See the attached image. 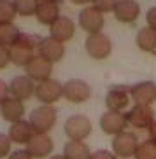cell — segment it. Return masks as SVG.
Instances as JSON below:
<instances>
[{"instance_id":"obj_13","label":"cell","mask_w":156,"mask_h":159,"mask_svg":"<svg viewBox=\"0 0 156 159\" xmlns=\"http://www.w3.org/2000/svg\"><path fill=\"white\" fill-rule=\"evenodd\" d=\"M53 138L47 135H33L30 142L25 145V150L32 156V159H44L53 152Z\"/></svg>"},{"instance_id":"obj_17","label":"cell","mask_w":156,"mask_h":159,"mask_svg":"<svg viewBox=\"0 0 156 159\" xmlns=\"http://www.w3.org/2000/svg\"><path fill=\"white\" fill-rule=\"evenodd\" d=\"M35 18L40 25L51 26L58 18H60V5L56 0H39Z\"/></svg>"},{"instance_id":"obj_28","label":"cell","mask_w":156,"mask_h":159,"mask_svg":"<svg viewBox=\"0 0 156 159\" xmlns=\"http://www.w3.org/2000/svg\"><path fill=\"white\" fill-rule=\"evenodd\" d=\"M116 4H118V0H91V7L100 11L102 14L104 12H109V11H114Z\"/></svg>"},{"instance_id":"obj_31","label":"cell","mask_w":156,"mask_h":159,"mask_svg":"<svg viewBox=\"0 0 156 159\" xmlns=\"http://www.w3.org/2000/svg\"><path fill=\"white\" fill-rule=\"evenodd\" d=\"M9 63H11V60H9V47L0 46V70L5 68Z\"/></svg>"},{"instance_id":"obj_16","label":"cell","mask_w":156,"mask_h":159,"mask_svg":"<svg viewBox=\"0 0 156 159\" xmlns=\"http://www.w3.org/2000/svg\"><path fill=\"white\" fill-rule=\"evenodd\" d=\"M130 103V89L116 86L105 94V105L111 112H123Z\"/></svg>"},{"instance_id":"obj_24","label":"cell","mask_w":156,"mask_h":159,"mask_svg":"<svg viewBox=\"0 0 156 159\" xmlns=\"http://www.w3.org/2000/svg\"><path fill=\"white\" fill-rule=\"evenodd\" d=\"M21 37V32L16 25H2L0 26V46L12 47Z\"/></svg>"},{"instance_id":"obj_34","label":"cell","mask_w":156,"mask_h":159,"mask_svg":"<svg viewBox=\"0 0 156 159\" xmlns=\"http://www.w3.org/2000/svg\"><path fill=\"white\" fill-rule=\"evenodd\" d=\"M7 96H9V84H7L5 80L0 79V103L4 102Z\"/></svg>"},{"instance_id":"obj_1","label":"cell","mask_w":156,"mask_h":159,"mask_svg":"<svg viewBox=\"0 0 156 159\" xmlns=\"http://www.w3.org/2000/svg\"><path fill=\"white\" fill-rule=\"evenodd\" d=\"M56 119L58 112L53 105H40L30 112L28 122L35 135H47L53 129V126L56 124Z\"/></svg>"},{"instance_id":"obj_11","label":"cell","mask_w":156,"mask_h":159,"mask_svg":"<svg viewBox=\"0 0 156 159\" xmlns=\"http://www.w3.org/2000/svg\"><path fill=\"white\" fill-rule=\"evenodd\" d=\"M25 72H26V77L33 80V82H42V80L51 79V72H53V63H49L47 60L40 58L39 54L33 56V60L30 61L28 65L25 66Z\"/></svg>"},{"instance_id":"obj_5","label":"cell","mask_w":156,"mask_h":159,"mask_svg":"<svg viewBox=\"0 0 156 159\" xmlns=\"http://www.w3.org/2000/svg\"><path fill=\"white\" fill-rule=\"evenodd\" d=\"M91 89L83 79H69L63 84V98L70 103H84L90 100Z\"/></svg>"},{"instance_id":"obj_4","label":"cell","mask_w":156,"mask_h":159,"mask_svg":"<svg viewBox=\"0 0 156 159\" xmlns=\"http://www.w3.org/2000/svg\"><path fill=\"white\" fill-rule=\"evenodd\" d=\"M86 52L90 54L93 60H105L112 51V44L111 39L104 33H95V35H88L84 42Z\"/></svg>"},{"instance_id":"obj_25","label":"cell","mask_w":156,"mask_h":159,"mask_svg":"<svg viewBox=\"0 0 156 159\" xmlns=\"http://www.w3.org/2000/svg\"><path fill=\"white\" fill-rule=\"evenodd\" d=\"M135 159H156V142L144 140L137 145V150H135Z\"/></svg>"},{"instance_id":"obj_9","label":"cell","mask_w":156,"mask_h":159,"mask_svg":"<svg viewBox=\"0 0 156 159\" xmlns=\"http://www.w3.org/2000/svg\"><path fill=\"white\" fill-rule=\"evenodd\" d=\"M154 119V110L151 107H144V105H135L126 114V121L137 129H149Z\"/></svg>"},{"instance_id":"obj_36","label":"cell","mask_w":156,"mask_h":159,"mask_svg":"<svg viewBox=\"0 0 156 159\" xmlns=\"http://www.w3.org/2000/svg\"><path fill=\"white\" fill-rule=\"evenodd\" d=\"M70 2H74V4H77V5H86V4H90L91 0H70Z\"/></svg>"},{"instance_id":"obj_23","label":"cell","mask_w":156,"mask_h":159,"mask_svg":"<svg viewBox=\"0 0 156 159\" xmlns=\"http://www.w3.org/2000/svg\"><path fill=\"white\" fill-rule=\"evenodd\" d=\"M135 44L139 46V49L146 52H154L156 51V32L149 26L139 30L137 37H135Z\"/></svg>"},{"instance_id":"obj_33","label":"cell","mask_w":156,"mask_h":159,"mask_svg":"<svg viewBox=\"0 0 156 159\" xmlns=\"http://www.w3.org/2000/svg\"><path fill=\"white\" fill-rule=\"evenodd\" d=\"M7 159H32V156H30L25 149H18V150H12Z\"/></svg>"},{"instance_id":"obj_15","label":"cell","mask_w":156,"mask_h":159,"mask_svg":"<svg viewBox=\"0 0 156 159\" xmlns=\"http://www.w3.org/2000/svg\"><path fill=\"white\" fill-rule=\"evenodd\" d=\"M74 33H76V25L67 16H60L49 26V37H53L54 40H58V42H62V44L67 42V40H70L74 37Z\"/></svg>"},{"instance_id":"obj_14","label":"cell","mask_w":156,"mask_h":159,"mask_svg":"<svg viewBox=\"0 0 156 159\" xmlns=\"http://www.w3.org/2000/svg\"><path fill=\"white\" fill-rule=\"evenodd\" d=\"M35 94V82L26 75H18L9 82V96L23 102Z\"/></svg>"},{"instance_id":"obj_2","label":"cell","mask_w":156,"mask_h":159,"mask_svg":"<svg viewBox=\"0 0 156 159\" xmlns=\"http://www.w3.org/2000/svg\"><path fill=\"white\" fill-rule=\"evenodd\" d=\"M63 131L69 140L72 142H83L84 138H88L91 133V121L83 114H74L65 121Z\"/></svg>"},{"instance_id":"obj_30","label":"cell","mask_w":156,"mask_h":159,"mask_svg":"<svg viewBox=\"0 0 156 159\" xmlns=\"http://www.w3.org/2000/svg\"><path fill=\"white\" fill-rule=\"evenodd\" d=\"M90 159H116V156H114L111 150L100 149V150H95V152H91V157H90Z\"/></svg>"},{"instance_id":"obj_6","label":"cell","mask_w":156,"mask_h":159,"mask_svg":"<svg viewBox=\"0 0 156 159\" xmlns=\"http://www.w3.org/2000/svg\"><path fill=\"white\" fill-rule=\"evenodd\" d=\"M137 136L130 133V131H123L112 138V154L119 156L121 159H128L132 157L137 150Z\"/></svg>"},{"instance_id":"obj_32","label":"cell","mask_w":156,"mask_h":159,"mask_svg":"<svg viewBox=\"0 0 156 159\" xmlns=\"http://www.w3.org/2000/svg\"><path fill=\"white\" fill-rule=\"evenodd\" d=\"M146 21H147V26H149V28H153L156 32V7H151V9L147 11Z\"/></svg>"},{"instance_id":"obj_8","label":"cell","mask_w":156,"mask_h":159,"mask_svg":"<svg viewBox=\"0 0 156 159\" xmlns=\"http://www.w3.org/2000/svg\"><path fill=\"white\" fill-rule=\"evenodd\" d=\"M130 100L135 105L151 107V103L156 102V84L151 80H142L130 88Z\"/></svg>"},{"instance_id":"obj_22","label":"cell","mask_w":156,"mask_h":159,"mask_svg":"<svg viewBox=\"0 0 156 159\" xmlns=\"http://www.w3.org/2000/svg\"><path fill=\"white\" fill-rule=\"evenodd\" d=\"M33 56H35V51L19 46V44H14L12 47H9V60L16 66H26L33 60Z\"/></svg>"},{"instance_id":"obj_7","label":"cell","mask_w":156,"mask_h":159,"mask_svg":"<svg viewBox=\"0 0 156 159\" xmlns=\"http://www.w3.org/2000/svg\"><path fill=\"white\" fill-rule=\"evenodd\" d=\"M79 26L84 30L88 35H95V33H102L104 28V14L97 11L95 7H84L79 12Z\"/></svg>"},{"instance_id":"obj_3","label":"cell","mask_w":156,"mask_h":159,"mask_svg":"<svg viewBox=\"0 0 156 159\" xmlns=\"http://www.w3.org/2000/svg\"><path fill=\"white\" fill-rule=\"evenodd\" d=\"M42 105H53L60 98H63V84L56 79L42 80L35 86V94H33Z\"/></svg>"},{"instance_id":"obj_35","label":"cell","mask_w":156,"mask_h":159,"mask_svg":"<svg viewBox=\"0 0 156 159\" xmlns=\"http://www.w3.org/2000/svg\"><path fill=\"white\" fill-rule=\"evenodd\" d=\"M149 135H151V140L156 142V119H154V122H153V126L149 128Z\"/></svg>"},{"instance_id":"obj_20","label":"cell","mask_w":156,"mask_h":159,"mask_svg":"<svg viewBox=\"0 0 156 159\" xmlns=\"http://www.w3.org/2000/svg\"><path fill=\"white\" fill-rule=\"evenodd\" d=\"M35 135L32 129V126H30L28 121H25V119H21V121L14 122V124H11L9 128V133H7V136H9L11 142H14V143H28L30 138Z\"/></svg>"},{"instance_id":"obj_26","label":"cell","mask_w":156,"mask_h":159,"mask_svg":"<svg viewBox=\"0 0 156 159\" xmlns=\"http://www.w3.org/2000/svg\"><path fill=\"white\" fill-rule=\"evenodd\" d=\"M16 18V9L12 0H0V26L11 25Z\"/></svg>"},{"instance_id":"obj_18","label":"cell","mask_w":156,"mask_h":159,"mask_svg":"<svg viewBox=\"0 0 156 159\" xmlns=\"http://www.w3.org/2000/svg\"><path fill=\"white\" fill-rule=\"evenodd\" d=\"M112 12L119 23H133L140 14V5L135 0H118Z\"/></svg>"},{"instance_id":"obj_29","label":"cell","mask_w":156,"mask_h":159,"mask_svg":"<svg viewBox=\"0 0 156 159\" xmlns=\"http://www.w3.org/2000/svg\"><path fill=\"white\" fill-rule=\"evenodd\" d=\"M11 143L12 142L9 140V136L0 133V159L2 157H9L11 154Z\"/></svg>"},{"instance_id":"obj_12","label":"cell","mask_w":156,"mask_h":159,"mask_svg":"<svg viewBox=\"0 0 156 159\" xmlns=\"http://www.w3.org/2000/svg\"><path fill=\"white\" fill-rule=\"evenodd\" d=\"M126 124H128L126 114H121V112H111V110H107L100 117V128H102V131H104L105 135H112V136L119 135V133L125 131Z\"/></svg>"},{"instance_id":"obj_19","label":"cell","mask_w":156,"mask_h":159,"mask_svg":"<svg viewBox=\"0 0 156 159\" xmlns=\"http://www.w3.org/2000/svg\"><path fill=\"white\" fill-rule=\"evenodd\" d=\"M23 114H25V105L23 102L12 98V96H7L4 102L0 103V116L2 119L11 124L21 121L23 119Z\"/></svg>"},{"instance_id":"obj_27","label":"cell","mask_w":156,"mask_h":159,"mask_svg":"<svg viewBox=\"0 0 156 159\" xmlns=\"http://www.w3.org/2000/svg\"><path fill=\"white\" fill-rule=\"evenodd\" d=\"M16 14L19 16H35L39 0H12Z\"/></svg>"},{"instance_id":"obj_21","label":"cell","mask_w":156,"mask_h":159,"mask_svg":"<svg viewBox=\"0 0 156 159\" xmlns=\"http://www.w3.org/2000/svg\"><path fill=\"white\" fill-rule=\"evenodd\" d=\"M63 157L65 159H90L91 150L84 142H72L69 140L63 145Z\"/></svg>"},{"instance_id":"obj_10","label":"cell","mask_w":156,"mask_h":159,"mask_svg":"<svg viewBox=\"0 0 156 159\" xmlns=\"http://www.w3.org/2000/svg\"><path fill=\"white\" fill-rule=\"evenodd\" d=\"M37 54L49 63H56L65 56V46L62 42L54 40L53 37H44L37 46Z\"/></svg>"},{"instance_id":"obj_37","label":"cell","mask_w":156,"mask_h":159,"mask_svg":"<svg viewBox=\"0 0 156 159\" xmlns=\"http://www.w3.org/2000/svg\"><path fill=\"white\" fill-rule=\"evenodd\" d=\"M49 159H65V157H63V156L60 154V156H51V157H49Z\"/></svg>"}]
</instances>
